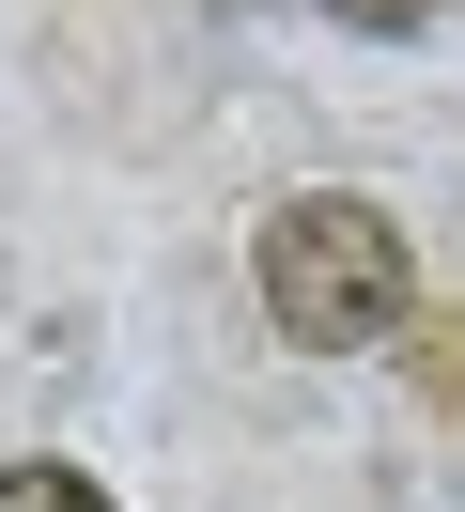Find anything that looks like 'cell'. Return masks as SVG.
I'll return each mask as SVG.
<instances>
[{
	"label": "cell",
	"instance_id": "obj_1",
	"mask_svg": "<svg viewBox=\"0 0 465 512\" xmlns=\"http://www.w3.org/2000/svg\"><path fill=\"white\" fill-rule=\"evenodd\" d=\"M403 218L388 202H357V187H310V202H279L264 233H248V280H264V311H279V342H310V357H372L403 311H419V280H403Z\"/></svg>",
	"mask_w": 465,
	"mask_h": 512
},
{
	"label": "cell",
	"instance_id": "obj_2",
	"mask_svg": "<svg viewBox=\"0 0 465 512\" xmlns=\"http://www.w3.org/2000/svg\"><path fill=\"white\" fill-rule=\"evenodd\" d=\"M388 342H403V388H419L434 419H465V295H434V311H403Z\"/></svg>",
	"mask_w": 465,
	"mask_h": 512
},
{
	"label": "cell",
	"instance_id": "obj_3",
	"mask_svg": "<svg viewBox=\"0 0 465 512\" xmlns=\"http://www.w3.org/2000/svg\"><path fill=\"white\" fill-rule=\"evenodd\" d=\"M0 512H109L93 466H0Z\"/></svg>",
	"mask_w": 465,
	"mask_h": 512
},
{
	"label": "cell",
	"instance_id": "obj_4",
	"mask_svg": "<svg viewBox=\"0 0 465 512\" xmlns=\"http://www.w3.org/2000/svg\"><path fill=\"white\" fill-rule=\"evenodd\" d=\"M326 16H357V32H419L434 0H326Z\"/></svg>",
	"mask_w": 465,
	"mask_h": 512
}]
</instances>
